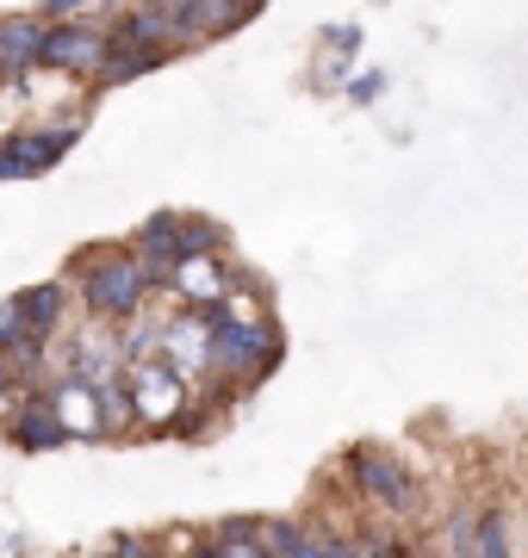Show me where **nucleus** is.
I'll return each instance as SVG.
<instances>
[{"label": "nucleus", "mask_w": 528, "mask_h": 558, "mask_svg": "<svg viewBox=\"0 0 528 558\" xmlns=\"http://www.w3.org/2000/svg\"><path fill=\"white\" fill-rule=\"evenodd\" d=\"M62 279L75 286V304H82L87 323H106V329H124V323H137L149 311V279H143L137 255H131V242L124 236H106V242H82Z\"/></svg>", "instance_id": "f257e3e1"}, {"label": "nucleus", "mask_w": 528, "mask_h": 558, "mask_svg": "<svg viewBox=\"0 0 528 558\" xmlns=\"http://www.w3.org/2000/svg\"><path fill=\"white\" fill-rule=\"evenodd\" d=\"M286 341L274 323H237L230 311H218V329H212V379H224L237 398L262 391L280 366Z\"/></svg>", "instance_id": "f03ea898"}, {"label": "nucleus", "mask_w": 528, "mask_h": 558, "mask_svg": "<svg viewBox=\"0 0 528 558\" xmlns=\"http://www.w3.org/2000/svg\"><path fill=\"white\" fill-rule=\"evenodd\" d=\"M124 398H131V428L149 440H168L175 422L193 403V379H181L168 360H131L124 366Z\"/></svg>", "instance_id": "7ed1b4c3"}, {"label": "nucleus", "mask_w": 528, "mask_h": 558, "mask_svg": "<svg viewBox=\"0 0 528 558\" xmlns=\"http://www.w3.org/2000/svg\"><path fill=\"white\" fill-rule=\"evenodd\" d=\"M87 119L75 112V119H57V124H25V131H13V137H0V180H38L50 174L75 143H82Z\"/></svg>", "instance_id": "20e7f679"}, {"label": "nucleus", "mask_w": 528, "mask_h": 558, "mask_svg": "<svg viewBox=\"0 0 528 558\" xmlns=\"http://www.w3.org/2000/svg\"><path fill=\"white\" fill-rule=\"evenodd\" d=\"M348 484L361 502L386 509V515H417V478L386 447H348Z\"/></svg>", "instance_id": "39448f33"}, {"label": "nucleus", "mask_w": 528, "mask_h": 558, "mask_svg": "<svg viewBox=\"0 0 528 558\" xmlns=\"http://www.w3.org/2000/svg\"><path fill=\"white\" fill-rule=\"evenodd\" d=\"M106 57H112V25H106V20H62V25H50V38H44V62H38V69L94 81Z\"/></svg>", "instance_id": "423d86ee"}, {"label": "nucleus", "mask_w": 528, "mask_h": 558, "mask_svg": "<svg viewBox=\"0 0 528 558\" xmlns=\"http://www.w3.org/2000/svg\"><path fill=\"white\" fill-rule=\"evenodd\" d=\"M163 299H175L181 311H224V299H230V255L181 260Z\"/></svg>", "instance_id": "0eeeda50"}, {"label": "nucleus", "mask_w": 528, "mask_h": 558, "mask_svg": "<svg viewBox=\"0 0 528 558\" xmlns=\"http://www.w3.org/2000/svg\"><path fill=\"white\" fill-rule=\"evenodd\" d=\"M13 304H20V317H25V329H32V341H50L69 329V311H75V292H69V279H32L25 292H13Z\"/></svg>", "instance_id": "6e6552de"}, {"label": "nucleus", "mask_w": 528, "mask_h": 558, "mask_svg": "<svg viewBox=\"0 0 528 558\" xmlns=\"http://www.w3.org/2000/svg\"><path fill=\"white\" fill-rule=\"evenodd\" d=\"M0 435H7V447H13V453H25V459L57 453V447H75V435L62 428V416H57V403H50V391L25 403V410H20L13 422H7Z\"/></svg>", "instance_id": "1a4fd4ad"}, {"label": "nucleus", "mask_w": 528, "mask_h": 558, "mask_svg": "<svg viewBox=\"0 0 528 558\" xmlns=\"http://www.w3.org/2000/svg\"><path fill=\"white\" fill-rule=\"evenodd\" d=\"M44 38H50V20H44L38 7H32V13H0V57H7V69H13L20 87L38 75Z\"/></svg>", "instance_id": "9d476101"}, {"label": "nucleus", "mask_w": 528, "mask_h": 558, "mask_svg": "<svg viewBox=\"0 0 528 558\" xmlns=\"http://www.w3.org/2000/svg\"><path fill=\"white\" fill-rule=\"evenodd\" d=\"M112 44L131 50H175V20H168L163 0H143V7H119L112 13ZM181 57V50H175Z\"/></svg>", "instance_id": "9b49d317"}, {"label": "nucleus", "mask_w": 528, "mask_h": 558, "mask_svg": "<svg viewBox=\"0 0 528 558\" xmlns=\"http://www.w3.org/2000/svg\"><path fill=\"white\" fill-rule=\"evenodd\" d=\"M168 62H175V50H131V44H112V57L100 62V75L87 81V87H94V94H112V87L156 75V69H168Z\"/></svg>", "instance_id": "f8f14e48"}, {"label": "nucleus", "mask_w": 528, "mask_h": 558, "mask_svg": "<svg viewBox=\"0 0 528 558\" xmlns=\"http://www.w3.org/2000/svg\"><path fill=\"white\" fill-rule=\"evenodd\" d=\"M205 255H230V230L205 211H181V260H205Z\"/></svg>", "instance_id": "ddd939ff"}, {"label": "nucleus", "mask_w": 528, "mask_h": 558, "mask_svg": "<svg viewBox=\"0 0 528 558\" xmlns=\"http://www.w3.org/2000/svg\"><path fill=\"white\" fill-rule=\"evenodd\" d=\"M267 534V515H218L212 521V539L218 546H249V539Z\"/></svg>", "instance_id": "4468645a"}, {"label": "nucleus", "mask_w": 528, "mask_h": 558, "mask_svg": "<svg viewBox=\"0 0 528 558\" xmlns=\"http://www.w3.org/2000/svg\"><path fill=\"white\" fill-rule=\"evenodd\" d=\"M100 558H168V546L156 534H112Z\"/></svg>", "instance_id": "2eb2a0df"}, {"label": "nucleus", "mask_w": 528, "mask_h": 558, "mask_svg": "<svg viewBox=\"0 0 528 558\" xmlns=\"http://www.w3.org/2000/svg\"><path fill=\"white\" fill-rule=\"evenodd\" d=\"M305 534H311V527H299V521H267V534H262V546H267V553H274V558H292V553H299V546H305Z\"/></svg>", "instance_id": "dca6fc26"}, {"label": "nucleus", "mask_w": 528, "mask_h": 558, "mask_svg": "<svg viewBox=\"0 0 528 558\" xmlns=\"http://www.w3.org/2000/svg\"><path fill=\"white\" fill-rule=\"evenodd\" d=\"M20 348H32V329H25L20 304L7 299V304H0V354H20Z\"/></svg>", "instance_id": "f3484780"}, {"label": "nucleus", "mask_w": 528, "mask_h": 558, "mask_svg": "<svg viewBox=\"0 0 528 558\" xmlns=\"http://www.w3.org/2000/svg\"><path fill=\"white\" fill-rule=\"evenodd\" d=\"M100 7H112V0H38V13L50 25H62V20H94Z\"/></svg>", "instance_id": "a211bd4d"}, {"label": "nucleus", "mask_w": 528, "mask_h": 558, "mask_svg": "<svg viewBox=\"0 0 528 558\" xmlns=\"http://www.w3.org/2000/svg\"><path fill=\"white\" fill-rule=\"evenodd\" d=\"M168 553L175 558H224V546L212 534H193V527H181V534H168Z\"/></svg>", "instance_id": "6ab92c4d"}, {"label": "nucleus", "mask_w": 528, "mask_h": 558, "mask_svg": "<svg viewBox=\"0 0 528 558\" xmlns=\"http://www.w3.org/2000/svg\"><path fill=\"white\" fill-rule=\"evenodd\" d=\"M386 94V69H361V75H348V100L355 106H373Z\"/></svg>", "instance_id": "aec40b11"}, {"label": "nucleus", "mask_w": 528, "mask_h": 558, "mask_svg": "<svg viewBox=\"0 0 528 558\" xmlns=\"http://www.w3.org/2000/svg\"><path fill=\"white\" fill-rule=\"evenodd\" d=\"M324 44L336 50V57H348V62H355V50H361V25H329V32H324Z\"/></svg>", "instance_id": "412c9836"}, {"label": "nucleus", "mask_w": 528, "mask_h": 558, "mask_svg": "<svg viewBox=\"0 0 528 558\" xmlns=\"http://www.w3.org/2000/svg\"><path fill=\"white\" fill-rule=\"evenodd\" d=\"M367 558H417V553L398 546V539H386V534H373V539H367Z\"/></svg>", "instance_id": "4be33fe9"}, {"label": "nucleus", "mask_w": 528, "mask_h": 558, "mask_svg": "<svg viewBox=\"0 0 528 558\" xmlns=\"http://www.w3.org/2000/svg\"><path fill=\"white\" fill-rule=\"evenodd\" d=\"M224 558H274V553H267L262 539H249V546H224Z\"/></svg>", "instance_id": "5701e85b"}, {"label": "nucleus", "mask_w": 528, "mask_h": 558, "mask_svg": "<svg viewBox=\"0 0 528 558\" xmlns=\"http://www.w3.org/2000/svg\"><path fill=\"white\" fill-rule=\"evenodd\" d=\"M7 87H20V81H13V69H7V57H0V94H7Z\"/></svg>", "instance_id": "b1692460"}, {"label": "nucleus", "mask_w": 528, "mask_h": 558, "mask_svg": "<svg viewBox=\"0 0 528 558\" xmlns=\"http://www.w3.org/2000/svg\"><path fill=\"white\" fill-rule=\"evenodd\" d=\"M112 7H143V0H112Z\"/></svg>", "instance_id": "393cba45"}]
</instances>
